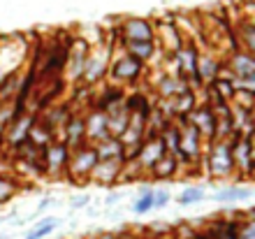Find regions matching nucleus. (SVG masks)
I'll list each match as a JSON object with an SVG mask.
<instances>
[{"instance_id": "obj_8", "label": "nucleus", "mask_w": 255, "mask_h": 239, "mask_svg": "<svg viewBox=\"0 0 255 239\" xmlns=\"http://www.w3.org/2000/svg\"><path fill=\"white\" fill-rule=\"evenodd\" d=\"M174 123L179 126V158L181 163H202V156H204L209 142L202 140V135L186 121H174Z\"/></svg>"}, {"instance_id": "obj_34", "label": "nucleus", "mask_w": 255, "mask_h": 239, "mask_svg": "<svg viewBox=\"0 0 255 239\" xmlns=\"http://www.w3.org/2000/svg\"><path fill=\"white\" fill-rule=\"evenodd\" d=\"M54 202H56V200H54V198H49V195H47V198H42V202H40V205H37V209H35V214H33V216H30V219H37V216H40V214H44V212H47V209H49V207H51V205H54Z\"/></svg>"}, {"instance_id": "obj_4", "label": "nucleus", "mask_w": 255, "mask_h": 239, "mask_svg": "<svg viewBox=\"0 0 255 239\" xmlns=\"http://www.w3.org/2000/svg\"><path fill=\"white\" fill-rule=\"evenodd\" d=\"M98 163V153L91 144H81L77 149H70V158H67V170H65V179L81 186L88 184L91 170Z\"/></svg>"}, {"instance_id": "obj_19", "label": "nucleus", "mask_w": 255, "mask_h": 239, "mask_svg": "<svg viewBox=\"0 0 255 239\" xmlns=\"http://www.w3.org/2000/svg\"><path fill=\"white\" fill-rule=\"evenodd\" d=\"M223 65V58L214 51H202L197 56V86H209L218 77V70Z\"/></svg>"}, {"instance_id": "obj_22", "label": "nucleus", "mask_w": 255, "mask_h": 239, "mask_svg": "<svg viewBox=\"0 0 255 239\" xmlns=\"http://www.w3.org/2000/svg\"><path fill=\"white\" fill-rule=\"evenodd\" d=\"M63 142L70 149L86 144V140H84V114L81 112H70V116L65 121V128H63Z\"/></svg>"}, {"instance_id": "obj_1", "label": "nucleus", "mask_w": 255, "mask_h": 239, "mask_svg": "<svg viewBox=\"0 0 255 239\" xmlns=\"http://www.w3.org/2000/svg\"><path fill=\"white\" fill-rule=\"evenodd\" d=\"M148 77V67L144 63H139L137 58H132L130 53H126L119 44L114 47V53H112V63H109L107 70V81L116 88H130L137 86L141 79Z\"/></svg>"}, {"instance_id": "obj_3", "label": "nucleus", "mask_w": 255, "mask_h": 239, "mask_svg": "<svg viewBox=\"0 0 255 239\" xmlns=\"http://www.w3.org/2000/svg\"><path fill=\"white\" fill-rule=\"evenodd\" d=\"M112 37H114V35H112ZM114 47H116V40H109L107 44L100 42V44L88 47L86 60H84V72H81V84H84V86L95 88L98 84L107 81V70H109V63H112Z\"/></svg>"}, {"instance_id": "obj_24", "label": "nucleus", "mask_w": 255, "mask_h": 239, "mask_svg": "<svg viewBox=\"0 0 255 239\" xmlns=\"http://www.w3.org/2000/svg\"><path fill=\"white\" fill-rule=\"evenodd\" d=\"M237 49H244L249 53H255V26L251 19H242L237 21Z\"/></svg>"}, {"instance_id": "obj_20", "label": "nucleus", "mask_w": 255, "mask_h": 239, "mask_svg": "<svg viewBox=\"0 0 255 239\" xmlns=\"http://www.w3.org/2000/svg\"><path fill=\"white\" fill-rule=\"evenodd\" d=\"M179 172H181V160L165 153L146 172V181H174L179 179Z\"/></svg>"}, {"instance_id": "obj_18", "label": "nucleus", "mask_w": 255, "mask_h": 239, "mask_svg": "<svg viewBox=\"0 0 255 239\" xmlns=\"http://www.w3.org/2000/svg\"><path fill=\"white\" fill-rule=\"evenodd\" d=\"M183 121H186L188 126H193L195 130L202 135V140H204V142H211V140H214L216 119H214V114H211V109H209L207 105H197Z\"/></svg>"}, {"instance_id": "obj_2", "label": "nucleus", "mask_w": 255, "mask_h": 239, "mask_svg": "<svg viewBox=\"0 0 255 239\" xmlns=\"http://www.w3.org/2000/svg\"><path fill=\"white\" fill-rule=\"evenodd\" d=\"M202 172L209 179L237 181L232 163V142H209L202 156Z\"/></svg>"}, {"instance_id": "obj_9", "label": "nucleus", "mask_w": 255, "mask_h": 239, "mask_svg": "<svg viewBox=\"0 0 255 239\" xmlns=\"http://www.w3.org/2000/svg\"><path fill=\"white\" fill-rule=\"evenodd\" d=\"M35 121H37V112H30V109L16 112L14 119L7 123L0 144L7 146V149H16L19 144H23L28 140V135H30V128L35 126Z\"/></svg>"}, {"instance_id": "obj_32", "label": "nucleus", "mask_w": 255, "mask_h": 239, "mask_svg": "<svg viewBox=\"0 0 255 239\" xmlns=\"http://www.w3.org/2000/svg\"><path fill=\"white\" fill-rule=\"evenodd\" d=\"M91 202H93V198H91L88 193H81V195L70 198V209H72V212H79L84 207H91Z\"/></svg>"}, {"instance_id": "obj_27", "label": "nucleus", "mask_w": 255, "mask_h": 239, "mask_svg": "<svg viewBox=\"0 0 255 239\" xmlns=\"http://www.w3.org/2000/svg\"><path fill=\"white\" fill-rule=\"evenodd\" d=\"M160 142H162V146H165V153L167 156H174V158H179V126L176 123H169L165 130H162L160 135ZM181 160V158H179Z\"/></svg>"}, {"instance_id": "obj_6", "label": "nucleus", "mask_w": 255, "mask_h": 239, "mask_svg": "<svg viewBox=\"0 0 255 239\" xmlns=\"http://www.w3.org/2000/svg\"><path fill=\"white\" fill-rule=\"evenodd\" d=\"M114 40L119 47L128 44V42H146L155 40V23L151 19H141V16H130L119 23L114 33Z\"/></svg>"}, {"instance_id": "obj_21", "label": "nucleus", "mask_w": 255, "mask_h": 239, "mask_svg": "<svg viewBox=\"0 0 255 239\" xmlns=\"http://www.w3.org/2000/svg\"><path fill=\"white\" fill-rule=\"evenodd\" d=\"M123 51L130 53L132 58H137L139 63H144V65L151 70L155 63V56L158 53H162L160 49H158V44H155V40H146V42H128V44H123Z\"/></svg>"}, {"instance_id": "obj_29", "label": "nucleus", "mask_w": 255, "mask_h": 239, "mask_svg": "<svg viewBox=\"0 0 255 239\" xmlns=\"http://www.w3.org/2000/svg\"><path fill=\"white\" fill-rule=\"evenodd\" d=\"M204 198H207L204 188L190 186V188H183V191L176 195V205L179 207H193V205H197V202H202Z\"/></svg>"}, {"instance_id": "obj_33", "label": "nucleus", "mask_w": 255, "mask_h": 239, "mask_svg": "<svg viewBox=\"0 0 255 239\" xmlns=\"http://www.w3.org/2000/svg\"><path fill=\"white\" fill-rule=\"evenodd\" d=\"M121 200H123V193H107V198L102 200V205L107 207V209H114Z\"/></svg>"}, {"instance_id": "obj_15", "label": "nucleus", "mask_w": 255, "mask_h": 239, "mask_svg": "<svg viewBox=\"0 0 255 239\" xmlns=\"http://www.w3.org/2000/svg\"><path fill=\"white\" fill-rule=\"evenodd\" d=\"M186 40H188V37L183 35L181 28L176 26V21L155 23V44H158V49H160L162 53H167V56L176 53Z\"/></svg>"}, {"instance_id": "obj_31", "label": "nucleus", "mask_w": 255, "mask_h": 239, "mask_svg": "<svg viewBox=\"0 0 255 239\" xmlns=\"http://www.w3.org/2000/svg\"><path fill=\"white\" fill-rule=\"evenodd\" d=\"M172 202V193L167 188H153V209H165Z\"/></svg>"}, {"instance_id": "obj_17", "label": "nucleus", "mask_w": 255, "mask_h": 239, "mask_svg": "<svg viewBox=\"0 0 255 239\" xmlns=\"http://www.w3.org/2000/svg\"><path fill=\"white\" fill-rule=\"evenodd\" d=\"M223 65L228 67L235 77H249V74H255V53H249L244 49L235 47L232 51L225 53Z\"/></svg>"}, {"instance_id": "obj_12", "label": "nucleus", "mask_w": 255, "mask_h": 239, "mask_svg": "<svg viewBox=\"0 0 255 239\" xmlns=\"http://www.w3.org/2000/svg\"><path fill=\"white\" fill-rule=\"evenodd\" d=\"M148 88L155 95V100H167L186 93V91H193L188 79H183L181 74H167V72H160L158 77H153L148 81Z\"/></svg>"}, {"instance_id": "obj_23", "label": "nucleus", "mask_w": 255, "mask_h": 239, "mask_svg": "<svg viewBox=\"0 0 255 239\" xmlns=\"http://www.w3.org/2000/svg\"><path fill=\"white\" fill-rule=\"evenodd\" d=\"M251 198H253V191H251V186H244V184H232V186H225L211 195V200H214V202H221V205L249 202Z\"/></svg>"}, {"instance_id": "obj_10", "label": "nucleus", "mask_w": 255, "mask_h": 239, "mask_svg": "<svg viewBox=\"0 0 255 239\" xmlns=\"http://www.w3.org/2000/svg\"><path fill=\"white\" fill-rule=\"evenodd\" d=\"M174 56V63H176V70L181 74L183 79L190 81V88L197 91V56H200V47L195 44L193 40H186L179 47V51L172 53Z\"/></svg>"}, {"instance_id": "obj_5", "label": "nucleus", "mask_w": 255, "mask_h": 239, "mask_svg": "<svg viewBox=\"0 0 255 239\" xmlns=\"http://www.w3.org/2000/svg\"><path fill=\"white\" fill-rule=\"evenodd\" d=\"M232 163H235L237 184H249L253 179L255 170V151H253V135H242L232 140Z\"/></svg>"}, {"instance_id": "obj_25", "label": "nucleus", "mask_w": 255, "mask_h": 239, "mask_svg": "<svg viewBox=\"0 0 255 239\" xmlns=\"http://www.w3.org/2000/svg\"><path fill=\"white\" fill-rule=\"evenodd\" d=\"M95 153H98V160H116V158H123V144L119 137H105L102 142L93 144Z\"/></svg>"}, {"instance_id": "obj_11", "label": "nucleus", "mask_w": 255, "mask_h": 239, "mask_svg": "<svg viewBox=\"0 0 255 239\" xmlns=\"http://www.w3.org/2000/svg\"><path fill=\"white\" fill-rule=\"evenodd\" d=\"M88 44L86 40H81V37H74L70 42V47L65 51V63H63V77L67 81H81V72H84V60H86V53H88Z\"/></svg>"}, {"instance_id": "obj_14", "label": "nucleus", "mask_w": 255, "mask_h": 239, "mask_svg": "<svg viewBox=\"0 0 255 239\" xmlns=\"http://www.w3.org/2000/svg\"><path fill=\"white\" fill-rule=\"evenodd\" d=\"M105 137H109V123H107V112L100 107H91L84 114V140L86 144H98Z\"/></svg>"}, {"instance_id": "obj_35", "label": "nucleus", "mask_w": 255, "mask_h": 239, "mask_svg": "<svg viewBox=\"0 0 255 239\" xmlns=\"http://www.w3.org/2000/svg\"><path fill=\"white\" fill-rule=\"evenodd\" d=\"M2 221H5V219H0V223H2Z\"/></svg>"}, {"instance_id": "obj_7", "label": "nucleus", "mask_w": 255, "mask_h": 239, "mask_svg": "<svg viewBox=\"0 0 255 239\" xmlns=\"http://www.w3.org/2000/svg\"><path fill=\"white\" fill-rule=\"evenodd\" d=\"M67 158H70V146L65 142H49L42 149V172L51 181L65 179Z\"/></svg>"}, {"instance_id": "obj_28", "label": "nucleus", "mask_w": 255, "mask_h": 239, "mask_svg": "<svg viewBox=\"0 0 255 239\" xmlns=\"http://www.w3.org/2000/svg\"><path fill=\"white\" fill-rule=\"evenodd\" d=\"M130 212H132L134 216H144V214L153 212V188H144V191H139L137 200H134L132 207H130Z\"/></svg>"}, {"instance_id": "obj_30", "label": "nucleus", "mask_w": 255, "mask_h": 239, "mask_svg": "<svg viewBox=\"0 0 255 239\" xmlns=\"http://www.w3.org/2000/svg\"><path fill=\"white\" fill-rule=\"evenodd\" d=\"M19 184H16V179H12V177H5V174H0V207L7 205L9 200L16 195V191H19Z\"/></svg>"}, {"instance_id": "obj_16", "label": "nucleus", "mask_w": 255, "mask_h": 239, "mask_svg": "<svg viewBox=\"0 0 255 239\" xmlns=\"http://www.w3.org/2000/svg\"><path fill=\"white\" fill-rule=\"evenodd\" d=\"M162 156H165V146H162L160 137H144V142L139 144L137 156H134L132 160L144 170V172H148Z\"/></svg>"}, {"instance_id": "obj_26", "label": "nucleus", "mask_w": 255, "mask_h": 239, "mask_svg": "<svg viewBox=\"0 0 255 239\" xmlns=\"http://www.w3.org/2000/svg\"><path fill=\"white\" fill-rule=\"evenodd\" d=\"M58 226H61V219H58V216H47V219H40V221H35V226L28 230L23 239H47Z\"/></svg>"}, {"instance_id": "obj_13", "label": "nucleus", "mask_w": 255, "mask_h": 239, "mask_svg": "<svg viewBox=\"0 0 255 239\" xmlns=\"http://www.w3.org/2000/svg\"><path fill=\"white\" fill-rule=\"evenodd\" d=\"M123 158L116 160H98L95 167L91 170V177H88V184H95V186L102 188H114L119 186V179H121L123 172Z\"/></svg>"}]
</instances>
